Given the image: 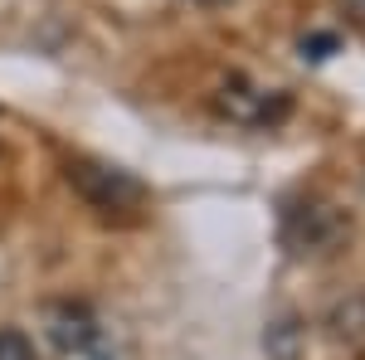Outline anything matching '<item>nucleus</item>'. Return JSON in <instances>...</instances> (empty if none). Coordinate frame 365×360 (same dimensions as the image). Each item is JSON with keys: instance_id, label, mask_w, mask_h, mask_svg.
<instances>
[{"instance_id": "f257e3e1", "label": "nucleus", "mask_w": 365, "mask_h": 360, "mask_svg": "<svg viewBox=\"0 0 365 360\" xmlns=\"http://www.w3.org/2000/svg\"><path fill=\"white\" fill-rule=\"evenodd\" d=\"M68 185L83 195L98 215H117V220H132L146 210V185H141L132 170L108 166V161H68Z\"/></svg>"}, {"instance_id": "f03ea898", "label": "nucleus", "mask_w": 365, "mask_h": 360, "mask_svg": "<svg viewBox=\"0 0 365 360\" xmlns=\"http://www.w3.org/2000/svg\"><path fill=\"white\" fill-rule=\"evenodd\" d=\"M44 322H49V336L63 356H88V360H108L103 351V326L93 317V307L83 302H49L44 307Z\"/></svg>"}, {"instance_id": "7ed1b4c3", "label": "nucleus", "mask_w": 365, "mask_h": 360, "mask_svg": "<svg viewBox=\"0 0 365 360\" xmlns=\"http://www.w3.org/2000/svg\"><path fill=\"white\" fill-rule=\"evenodd\" d=\"M346 234H351V224L331 205H302L282 220V239L292 253H331Z\"/></svg>"}, {"instance_id": "20e7f679", "label": "nucleus", "mask_w": 365, "mask_h": 360, "mask_svg": "<svg viewBox=\"0 0 365 360\" xmlns=\"http://www.w3.org/2000/svg\"><path fill=\"white\" fill-rule=\"evenodd\" d=\"M220 112H229L234 122H249V127H273L282 112H287V98L282 93H268V88H249L244 78L220 93Z\"/></svg>"}, {"instance_id": "39448f33", "label": "nucleus", "mask_w": 365, "mask_h": 360, "mask_svg": "<svg viewBox=\"0 0 365 360\" xmlns=\"http://www.w3.org/2000/svg\"><path fill=\"white\" fill-rule=\"evenodd\" d=\"M263 351L273 360H297L302 356V326H297V322H273V326L263 331Z\"/></svg>"}, {"instance_id": "423d86ee", "label": "nucleus", "mask_w": 365, "mask_h": 360, "mask_svg": "<svg viewBox=\"0 0 365 360\" xmlns=\"http://www.w3.org/2000/svg\"><path fill=\"white\" fill-rule=\"evenodd\" d=\"M0 360H39V351H34V341L25 331L0 326Z\"/></svg>"}, {"instance_id": "0eeeda50", "label": "nucleus", "mask_w": 365, "mask_h": 360, "mask_svg": "<svg viewBox=\"0 0 365 360\" xmlns=\"http://www.w3.org/2000/svg\"><path fill=\"white\" fill-rule=\"evenodd\" d=\"M341 10H346L356 25H365V0H341Z\"/></svg>"}, {"instance_id": "6e6552de", "label": "nucleus", "mask_w": 365, "mask_h": 360, "mask_svg": "<svg viewBox=\"0 0 365 360\" xmlns=\"http://www.w3.org/2000/svg\"><path fill=\"white\" fill-rule=\"evenodd\" d=\"M200 5H225V0H200Z\"/></svg>"}]
</instances>
